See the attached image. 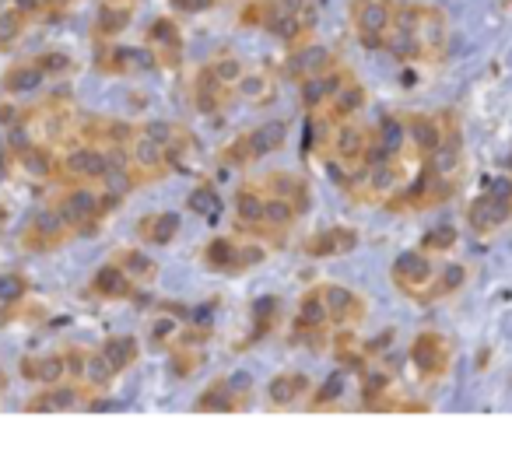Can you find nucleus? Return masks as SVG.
I'll list each match as a JSON object with an SVG mask.
<instances>
[{"instance_id": "f257e3e1", "label": "nucleus", "mask_w": 512, "mask_h": 452, "mask_svg": "<svg viewBox=\"0 0 512 452\" xmlns=\"http://www.w3.org/2000/svg\"><path fill=\"white\" fill-rule=\"evenodd\" d=\"M432 256L435 253L425 246L404 249L390 267V277H393V284H397V291L418 305H435V302H442V298H453L470 277L467 263H460V260L435 263Z\"/></svg>"}, {"instance_id": "f03ea898", "label": "nucleus", "mask_w": 512, "mask_h": 452, "mask_svg": "<svg viewBox=\"0 0 512 452\" xmlns=\"http://www.w3.org/2000/svg\"><path fill=\"white\" fill-rule=\"evenodd\" d=\"M467 225L477 235H495L512 225V179L495 176L467 204Z\"/></svg>"}, {"instance_id": "7ed1b4c3", "label": "nucleus", "mask_w": 512, "mask_h": 452, "mask_svg": "<svg viewBox=\"0 0 512 452\" xmlns=\"http://www.w3.org/2000/svg\"><path fill=\"white\" fill-rule=\"evenodd\" d=\"M407 361H411L414 375H418L421 382H439V379H446L449 368H453V344H449L442 333L425 330L411 340Z\"/></svg>"}, {"instance_id": "20e7f679", "label": "nucleus", "mask_w": 512, "mask_h": 452, "mask_svg": "<svg viewBox=\"0 0 512 452\" xmlns=\"http://www.w3.org/2000/svg\"><path fill=\"white\" fill-rule=\"evenodd\" d=\"M393 4L397 0H369V4H351V29L365 50L383 53L386 29L393 22Z\"/></svg>"}, {"instance_id": "39448f33", "label": "nucleus", "mask_w": 512, "mask_h": 452, "mask_svg": "<svg viewBox=\"0 0 512 452\" xmlns=\"http://www.w3.org/2000/svg\"><path fill=\"white\" fill-rule=\"evenodd\" d=\"M109 172V162H106V148L99 144H74L57 165V176L67 179V183H99L102 176Z\"/></svg>"}, {"instance_id": "423d86ee", "label": "nucleus", "mask_w": 512, "mask_h": 452, "mask_svg": "<svg viewBox=\"0 0 512 452\" xmlns=\"http://www.w3.org/2000/svg\"><path fill=\"white\" fill-rule=\"evenodd\" d=\"M71 235L74 232L64 225L60 211L50 204V207H43V211L29 221V228L22 232V249H29V253H53V249L64 246Z\"/></svg>"}, {"instance_id": "0eeeda50", "label": "nucleus", "mask_w": 512, "mask_h": 452, "mask_svg": "<svg viewBox=\"0 0 512 452\" xmlns=\"http://www.w3.org/2000/svg\"><path fill=\"white\" fill-rule=\"evenodd\" d=\"M144 46L155 53L158 67H165V71H176L183 64V32L172 18H155L144 29Z\"/></svg>"}, {"instance_id": "6e6552de", "label": "nucleus", "mask_w": 512, "mask_h": 452, "mask_svg": "<svg viewBox=\"0 0 512 452\" xmlns=\"http://www.w3.org/2000/svg\"><path fill=\"white\" fill-rule=\"evenodd\" d=\"M232 99H235V85H225L207 64L200 67L197 78H193V106H197V113L218 116L232 106Z\"/></svg>"}, {"instance_id": "1a4fd4ad", "label": "nucleus", "mask_w": 512, "mask_h": 452, "mask_svg": "<svg viewBox=\"0 0 512 452\" xmlns=\"http://www.w3.org/2000/svg\"><path fill=\"white\" fill-rule=\"evenodd\" d=\"M372 144V130L362 120H341L334 127V141H330V155L341 158L344 165L358 169L365 162V151Z\"/></svg>"}, {"instance_id": "9d476101", "label": "nucleus", "mask_w": 512, "mask_h": 452, "mask_svg": "<svg viewBox=\"0 0 512 452\" xmlns=\"http://www.w3.org/2000/svg\"><path fill=\"white\" fill-rule=\"evenodd\" d=\"M85 407V393H81V382H53V386H43V393H36L25 410L29 414H64V410H78Z\"/></svg>"}, {"instance_id": "9b49d317", "label": "nucleus", "mask_w": 512, "mask_h": 452, "mask_svg": "<svg viewBox=\"0 0 512 452\" xmlns=\"http://www.w3.org/2000/svg\"><path fill=\"white\" fill-rule=\"evenodd\" d=\"M264 204H267L264 183H242L235 190V225H239V232L260 235V228H264Z\"/></svg>"}, {"instance_id": "f8f14e48", "label": "nucleus", "mask_w": 512, "mask_h": 452, "mask_svg": "<svg viewBox=\"0 0 512 452\" xmlns=\"http://www.w3.org/2000/svg\"><path fill=\"white\" fill-rule=\"evenodd\" d=\"M260 183H264V190L274 193V197H285L299 214H309V207H313V186H309L306 176H299V172H267Z\"/></svg>"}, {"instance_id": "ddd939ff", "label": "nucleus", "mask_w": 512, "mask_h": 452, "mask_svg": "<svg viewBox=\"0 0 512 452\" xmlns=\"http://www.w3.org/2000/svg\"><path fill=\"white\" fill-rule=\"evenodd\" d=\"M330 67H337V57L320 43H306L302 50H295L285 64V74L292 81H306V78H320Z\"/></svg>"}, {"instance_id": "4468645a", "label": "nucleus", "mask_w": 512, "mask_h": 452, "mask_svg": "<svg viewBox=\"0 0 512 452\" xmlns=\"http://www.w3.org/2000/svg\"><path fill=\"white\" fill-rule=\"evenodd\" d=\"M323 298L330 305L334 326H358L365 319V298L344 284H323Z\"/></svg>"}, {"instance_id": "2eb2a0df", "label": "nucleus", "mask_w": 512, "mask_h": 452, "mask_svg": "<svg viewBox=\"0 0 512 452\" xmlns=\"http://www.w3.org/2000/svg\"><path fill=\"white\" fill-rule=\"evenodd\" d=\"M130 155H134V169L141 172L144 183L158 179L169 169V151H165V144H158L155 137L141 134V130H137V137L130 141Z\"/></svg>"}, {"instance_id": "dca6fc26", "label": "nucleus", "mask_w": 512, "mask_h": 452, "mask_svg": "<svg viewBox=\"0 0 512 452\" xmlns=\"http://www.w3.org/2000/svg\"><path fill=\"white\" fill-rule=\"evenodd\" d=\"M235 95L249 106H271L278 99V78H274L271 67H256V71H246L235 85Z\"/></svg>"}, {"instance_id": "f3484780", "label": "nucleus", "mask_w": 512, "mask_h": 452, "mask_svg": "<svg viewBox=\"0 0 512 452\" xmlns=\"http://www.w3.org/2000/svg\"><path fill=\"white\" fill-rule=\"evenodd\" d=\"M134 277L120 267V263H106L92 274V291L106 302H123V298H134Z\"/></svg>"}, {"instance_id": "a211bd4d", "label": "nucleus", "mask_w": 512, "mask_h": 452, "mask_svg": "<svg viewBox=\"0 0 512 452\" xmlns=\"http://www.w3.org/2000/svg\"><path fill=\"white\" fill-rule=\"evenodd\" d=\"M309 396H313V379L302 372H285V375H278V379H271V386H267V400L278 410L295 407L299 400L309 403Z\"/></svg>"}, {"instance_id": "6ab92c4d", "label": "nucleus", "mask_w": 512, "mask_h": 452, "mask_svg": "<svg viewBox=\"0 0 512 452\" xmlns=\"http://www.w3.org/2000/svg\"><path fill=\"white\" fill-rule=\"evenodd\" d=\"M141 183H144V179H141V172H137V169H109L106 176L95 183V186H99V193H102V214L113 211V207H120Z\"/></svg>"}, {"instance_id": "aec40b11", "label": "nucleus", "mask_w": 512, "mask_h": 452, "mask_svg": "<svg viewBox=\"0 0 512 452\" xmlns=\"http://www.w3.org/2000/svg\"><path fill=\"white\" fill-rule=\"evenodd\" d=\"M18 372H22V379H32V382H39V386L64 382L67 379L64 351H57V354H29V358L18 361Z\"/></svg>"}, {"instance_id": "412c9836", "label": "nucleus", "mask_w": 512, "mask_h": 452, "mask_svg": "<svg viewBox=\"0 0 512 452\" xmlns=\"http://www.w3.org/2000/svg\"><path fill=\"white\" fill-rule=\"evenodd\" d=\"M15 165L18 172H22L25 179H36V183H46V179L57 176V155H53L50 144H29L25 151H18L15 155Z\"/></svg>"}, {"instance_id": "4be33fe9", "label": "nucleus", "mask_w": 512, "mask_h": 452, "mask_svg": "<svg viewBox=\"0 0 512 452\" xmlns=\"http://www.w3.org/2000/svg\"><path fill=\"white\" fill-rule=\"evenodd\" d=\"M355 246H358V235L344 225H334V228L316 232L313 239L306 242V256H316V260H323V256H344Z\"/></svg>"}, {"instance_id": "5701e85b", "label": "nucleus", "mask_w": 512, "mask_h": 452, "mask_svg": "<svg viewBox=\"0 0 512 452\" xmlns=\"http://www.w3.org/2000/svg\"><path fill=\"white\" fill-rule=\"evenodd\" d=\"M176 235H179V214H172V211L144 214V218L137 221V239L148 242V246H169Z\"/></svg>"}, {"instance_id": "b1692460", "label": "nucleus", "mask_w": 512, "mask_h": 452, "mask_svg": "<svg viewBox=\"0 0 512 452\" xmlns=\"http://www.w3.org/2000/svg\"><path fill=\"white\" fill-rule=\"evenodd\" d=\"M327 326H334V319H330V305H327V298H323V284H320V288L302 295L295 330H327Z\"/></svg>"}, {"instance_id": "393cba45", "label": "nucleus", "mask_w": 512, "mask_h": 452, "mask_svg": "<svg viewBox=\"0 0 512 452\" xmlns=\"http://www.w3.org/2000/svg\"><path fill=\"white\" fill-rule=\"evenodd\" d=\"M200 256L218 274H239V239H232V235H214Z\"/></svg>"}, {"instance_id": "a878e982", "label": "nucleus", "mask_w": 512, "mask_h": 452, "mask_svg": "<svg viewBox=\"0 0 512 452\" xmlns=\"http://www.w3.org/2000/svg\"><path fill=\"white\" fill-rule=\"evenodd\" d=\"M302 214L295 211L292 204H288L285 197H274V193H267V204H264V228H260V235H271V239H281L285 232H292V225L299 221Z\"/></svg>"}, {"instance_id": "bb28decb", "label": "nucleus", "mask_w": 512, "mask_h": 452, "mask_svg": "<svg viewBox=\"0 0 512 452\" xmlns=\"http://www.w3.org/2000/svg\"><path fill=\"white\" fill-rule=\"evenodd\" d=\"M193 410H200V414H232V410H242V403H239V396L232 393L228 379H214L211 386H204V393L197 396Z\"/></svg>"}, {"instance_id": "cd10ccee", "label": "nucleus", "mask_w": 512, "mask_h": 452, "mask_svg": "<svg viewBox=\"0 0 512 452\" xmlns=\"http://www.w3.org/2000/svg\"><path fill=\"white\" fill-rule=\"evenodd\" d=\"M134 11L137 8H127V4H109V0H102L99 15H95V39L123 36V32L130 29V22H134Z\"/></svg>"}, {"instance_id": "c85d7f7f", "label": "nucleus", "mask_w": 512, "mask_h": 452, "mask_svg": "<svg viewBox=\"0 0 512 452\" xmlns=\"http://www.w3.org/2000/svg\"><path fill=\"white\" fill-rule=\"evenodd\" d=\"M365 106H369V92H365V85L355 78L341 95H334V99H330L327 113L334 116L337 123H341V120H358V113H362Z\"/></svg>"}, {"instance_id": "c756f323", "label": "nucleus", "mask_w": 512, "mask_h": 452, "mask_svg": "<svg viewBox=\"0 0 512 452\" xmlns=\"http://www.w3.org/2000/svg\"><path fill=\"white\" fill-rule=\"evenodd\" d=\"M249 141H253L256 158L274 155V151H281L288 141V120H264L256 130H249Z\"/></svg>"}, {"instance_id": "7c9ffc66", "label": "nucleus", "mask_w": 512, "mask_h": 452, "mask_svg": "<svg viewBox=\"0 0 512 452\" xmlns=\"http://www.w3.org/2000/svg\"><path fill=\"white\" fill-rule=\"evenodd\" d=\"M0 85H4V92L8 95H29V92H36L39 85H46V74L36 60H29V64L8 67V74H4Z\"/></svg>"}, {"instance_id": "2f4dec72", "label": "nucleus", "mask_w": 512, "mask_h": 452, "mask_svg": "<svg viewBox=\"0 0 512 452\" xmlns=\"http://www.w3.org/2000/svg\"><path fill=\"white\" fill-rule=\"evenodd\" d=\"M116 263L134 277V284H155L158 281V263L151 260L148 253H141V249H130V246L116 249Z\"/></svg>"}, {"instance_id": "473e14b6", "label": "nucleus", "mask_w": 512, "mask_h": 452, "mask_svg": "<svg viewBox=\"0 0 512 452\" xmlns=\"http://www.w3.org/2000/svg\"><path fill=\"white\" fill-rule=\"evenodd\" d=\"M102 354L113 361L116 372H123V368H130L141 358V347H137V337H130V333H116V337H109L102 344Z\"/></svg>"}, {"instance_id": "72a5a7b5", "label": "nucleus", "mask_w": 512, "mask_h": 452, "mask_svg": "<svg viewBox=\"0 0 512 452\" xmlns=\"http://www.w3.org/2000/svg\"><path fill=\"white\" fill-rule=\"evenodd\" d=\"M25 29H29V15H25V11H18V8L0 11V53L15 50V46L22 43Z\"/></svg>"}, {"instance_id": "f704fd0d", "label": "nucleus", "mask_w": 512, "mask_h": 452, "mask_svg": "<svg viewBox=\"0 0 512 452\" xmlns=\"http://www.w3.org/2000/svg\"><path fill=\"white\" fill-rule=\"evenodd\" d=\"M344 389H348V368L337 372V375H330L320 389H313V396H309V410H334L337 403H341Z\"/></svg>"}, {"instance_id": "c9c22d12", "label": "nucleus", "mask_w": 512, "mask_h": 452, "mask_svg": "<svg viewBox=\"0 0 512 452\" xmlns=\"http://www.w3.org/2000/svg\"><path fill=\"white\" fill-rule=\"evenodd\" d=\"M169 365H172V375H179V379H190V375L204 365V347L172 344L169 347Z\"/></svg>"}, {"instance_id": "e433bc0d", "label": "nucleus", "mask_w": 512, "mask_h": 452, "mask_svg": "<svg viewBox=\"0 0 512 452\" xmlns=\"http://www.w3.org/2000/svg\"><path fill=\"white\" fill-rule=\"evenodd\" d=\"M113 379H116L113 361H109L102 351H88V361H85V386L88 389H109V382H113Z\"/></svg>"}, {"instance_id": "4c0bfd02", "label": "nucleus", "mask_w": 512, "mask_h": 452, "mask_svg": "<svg viewBox=\"0 0 512 452\" xmlns=\"http://www.w3.org/2000/svg\"><path fill=\"white\" fill-rule=\"evenodd\" d=\"M299 106L306 109L309 116H313V113H323V109L330 106L327 85H323V78H306V81H299Z\"/></svg>"}, {"instance_id": "58836bf2", "label": "nucleus", "mask_w": 512, "mask_h": 452, "mask_svg": "<svg viewBox=\"0 0 512 452\" xmlns=\"http://www.w3.org/2000/svg\"><path fill=\"white\" fill-rule=\"evenodd\" d=\"M253 162H260L253 151V141H249V134L235 137L232 144H228L225 151H221V165H228V169H249Z\"/></svg>"}, {"instance_id": "ea45409f", "label": "nucleus", "mask_w": 512, "mask_h": 452, "mask_svg": "<svg viewBox=\"0 0 512 452\" xmlns=\"http://www.w3.org/2000/svg\"><path fill=\"white\" fill-rule=\"evenodd\" d=\"M186 207H190L193 214H200V218H214V214L221 211V197H218V190H214L211 183H200L197 190H190Z\"/></svg>"}, {"instance_id": "a19ab883", "label": "nucleus", "mask_w": 512, "mask_h": 452, "mask_svg": "<svg viewBox=\"0 0 512 452\" xmlns=\"http://www.w3.org/2000/svg\"><path fill=\"white\" fill-rule=\"evenodd\" d=\"M179 330H183V326H179V316L165 309L162 316L151 323V330H148L151 347H172V344H176V337H179Z\"/></svg>"}, {"instance_id": "79ce46f5", "label": "nucleus", "mask_w": 512, "mask_h": 452, "mask_svg": "<svg viewBox=\"0 0 512 452\" xmlns=\"http://www.w3.org/2000/svg\"><path fill=\"white\" fill-rule=\"evenodd\" d=\"M207 67H211V71L218 74V78L225 81V85H239V78L246 74V64H242V60L235 57V53H218V57H214Z\"/></svg>"}, {"instance_id": "37998d69", "label": "nucleus", "mask_w": 512, "mask_h": 452, "mask_svg": "<svg viewBox=\"0 0 512 452\" xmlns=\"http://www.w3.org/2000/svg\"><path fill=\"white\" fill-rule=\"evenodd\" d=\"M36 64L43 67L46 78H64V74H71L74 60L67 57L64 50H46V53H39V57H36Z\"/></svg>"}, {"instance_id": "c03bdc74", "label": "nucleus", "mask_w": 512, "mask_h": 452, "mask_svg": "<svg viewBox=\"0 0 512 452\" xmlns=\"http://www.w3.org/2000/svg\"><path fill=\"white\" fill-rule=\"evenodd\" d=\"M29 295V281L22 274H0V305H15Z\"/></svg>"}, {"instance_id": "a18cd8bd", "label": "nucleus", "mask_w": 512, "mask_h": 452, "mask_svg": "<svg viewBox=\"0 0 512 452\" xmlns=\"http://www.w3.org/2000/svg\"><path fill=\"white\" fill-rule=\"evenodd\" d=\"M421 246L432 249V253H449V249L456 246V228H449V225L432 228V232L425 235V242H421Z\"/></svg>"}, {"instance_id": "49530a36", "label": "nucleus", "mask_w": 512, "mask_h": 452, "mask_svg": "<svg viewBox=\"0 0 512 452\" xmlns=\"http://www.w3.org/2000/svg\"><path fill=\"white\" fill-rule=\"evenodd\" d=\"M137 130H141V134H148V137H155L158 144H165V148H169L183 127H176V123H165V120H148V123H141Z\"/></svg>"}, {"instance_id": "de8ad7c7", "label": "nucleus", "mask_w": 512, "mask_h": 452, "mask_svg": "<svg viewBox=\"0 0 512 452\" xmlns=\"http://www.w3.org/2000/svg\"><path fill=\"white\" fill-rule=\"evenodd\" d=\"M29 144H36V134L29 130V123H11V130H8V151L11 155H18V151H25Z\"/></svg>"}, {"instance_id": "09e8293b", "label": "nucleus", "mask_w": 512, "mask_h": 452, "mask_svg": "<svg viewBox=\"0 0 512 452\" xmlns=\"http://www.w3.org/2000/svg\"><path fill=\"white\" fill-rule=\"evenodd\" d=\"M264 260H267V246H260V242H239V274L249 267H260Z\"/></svg>"}, {"instance_id": "8fccbe9b", "label": "nucleus", "mask_w": 512, "mask_h": 452, "mask_svg": "<svg viewBox=\"0 0 512 452\" xmlns=\"http://www.w3.org/2000/svg\"><path fill=\"white\" fill-rule=\"evenodd\" d=\"M64 361H67V382H85V361H88V351H81V347H67V351H64Z\"/></svg>"}, {"instance_id": "3c124183", "label": "nucleus", "mask_w": 512, "mask_h": 452, "mask_svg": "<svg viewBox=\"0 0 512 452\" xmlns=\"http://www.w3.org/2000/svg\"><path fill=\"white\" fill-rule=\"evenodd\" d=\"M274 309H278V298H260V302H256V309H253V316H256V337L253 340H260L267 330H271Z\"/></svg>"}, {"instance_id": "603ef678", "label": "nucleus", "mask_w": 512, "mask_h": 452, "mask_svg": "<svg viewBox=\"0 0 512 452\" xmlns=\"http://www.w3.org/2000/svg\"><path fill=\"white\" fill-rule=\"evenodd\" d=\"M228 386H232V393L239 396L242 407H249V400H253V379H249L246 372H235V375H228Z\"/></svg>"}, {"instance_id": "864d4df0", "label": "nucleus", "mask_w": 512, "mask_h": 452, "mask_svg": "<svg viewBox=\"0 0 512 452\" xmlns=\"http://www.w3.org/2000/svg\"><path fill=\"white\" fill-rule=\"evenodd\" d=\"M15 8L18 11H25V15H43V11H50L53 8V0H15Z\"/></svg>"}, {"instance_id": "5fc2aeb1", "label": "nucleus", "mask_w": 512, "mask_h": 452, "mask_svg": "<svg viewBox=\"0 0 512 452\" xmlns=\"http://www.w3.org/2000/svg\"><path fill=\"white\" fill-rule=\"evenodd\" d=\"M109 4H127V8H137V0H109Z\"/></svg>"}, {"instance_id": "6e6d98bb", "label": "nucleus", "mask_w": 512, "mask_h": 452, "mask_svg": "<svg viewBox=\"0 0 512 452\" xmlns=\"http://www.w3.org/2000/svg\"><path fill=\"white\" fill-rule=\"evenodd\" d=\"M67 4H71V0H53V8H67Z\"/></svg>"}, {"instance_id": "4d7b16f0", "label": "nucleus", "mask_w": 512, "mask_h": 452, "mask_svg": "<svg viewBox=\"0 0 512 452\" xmlns=\"http://www.w3.org/2000/svg\"><path fill=\"white\" fill-rule=\"evenodd\" d=\"M4 389H8V379H4V372H0V393H4Z\"/></svg>"}, {"instance_id": "13d9d810", "label": "nucleus", "mask_w": 512, "mask_h": 452, "mask_svg": "<svg viewBox=\"0 0 512 452\" xmlns=\"http://www.w3.org/2000/svg\"><path fill=\"white\" fill-rule=\"evenodd\" d=\"M355 4H369V0H355Z\"/></svg>"}]
</instances>
